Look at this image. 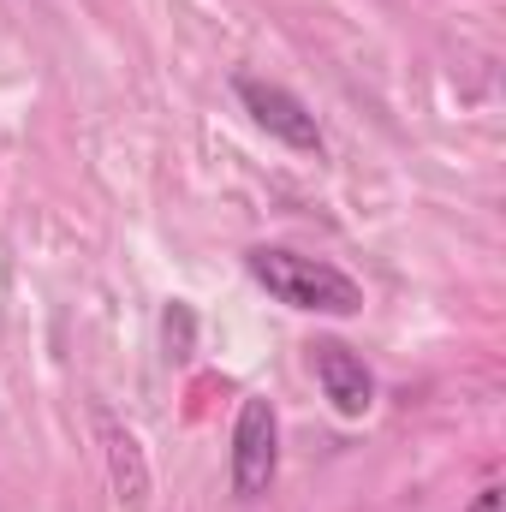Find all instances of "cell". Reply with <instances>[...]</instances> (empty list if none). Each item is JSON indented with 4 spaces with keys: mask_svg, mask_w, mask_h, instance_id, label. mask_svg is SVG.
Returning a JSON list of instances; mask_svg holds the SVG:
<instances>
[{
    "mask_svg": "<svg viewBox=\"0 0 506 512\" xmlns=\"http://www.w3.org/2000/svg\"><path fill=\"white\" fill-rule=\"evenodd\" d=\"M310 370H316V382L334 399L340 417H364V411L376 405V376L364 370V358H358L346 340H316V346H310Z\"/></svg>",
    "mask_w": 506,
    "mask_h": 512,
    "instance_id": "obj_4",
    "label": "cell"
},
{
    "mask_svg": "<svg viewBox=\"0 0 506 512\" xmlns=\"http://www.w3.org/2000/svg\"><path fill=\"white\" fill-rule=\"evenodd\" d=\"M245 268L268 298H280L292 310H316V316H358L364 310V286L346 268L322 262V256L286 251V245H256L245 256Z\"/></svg>",
    "mask_w": 506,
    "mask_h": 512,
    "instance_id": "obj_1",
    "label": "cell"
},
{
    "mask_svg": "<svg viewBox=\"0 0 506 512\" xmlns=\"http://www.w3.org/2000/svg\"><path fill=\"white\" fill-rule=\"evenodd\" d=\"M161 340H167V358H191V340H197V316H191V304H167V316H161Z\"/></svg>",
    "mask_w": 506,
    "mask_h": 512,
    "instance_id": "obj_6",
    "label": "cell"
},
{
    "mask_svg": "<svg viewBox=\"0 0 506 512\" xmlns=\"http://www.w3.org/2000/svg\"><path fill=\"white\" fill-rule=\"evenodd\" d=\"M233 90H239L245 114H251L274 143H286V149H298V155H322V126H316V114H310L292 90H280V84H268V78H251V72L233 78Z\"/></svg>",
    "mask_w": 506,
    "mask_h": 512,
    "instance_id": "obj_3",
    "label": "cell"
},
{
    "mask_svg": "<svg viewBox=\"0 0 506 512\" xmlns=\"http://www.w3.org/2000/svg\"><path fill=\"white\" fill-rule=\"evenodd\" d=\"M102 447H108V483H114L120 507H126V512H143V507H149V459H143L137 435H131L126 423L102 417Z\"/></svg>",
    "mask_w": 506,
    "mask_h": 512,
    "instance_id": "obj_5",
    "label": "cell"
},
{
    "mask_svg": "<svg viewBox=\"0 0 506 512\" xmlns=\"http://www.w3.org/2000/svg\"><path fill=\"white\" fill-rule=\"evenodd\" d=\"M465 512H506V489H501V483H489V489H477V501H471Z\"/></svg>",
    "mask_w": 506,
    "mask_h": 512,
    "instance_id": "obj_7",
    "label": "cell"
},
{
    "mask_svg": "<svg viewBox=\"0 0 506 512\" xmlns=\"http://www.w3.org/2000/svg\"><path fill=\"white\" fill-rule=\"evenodd\" d=\"M274 471H280V417L268 399H245L233 423V495L262 501Z\"/></svg>",
    "mask_w": 506,
    "mask_h": 512,
    "instance_id": "obj_2",
    "label": "cell"
}]
</instances>
